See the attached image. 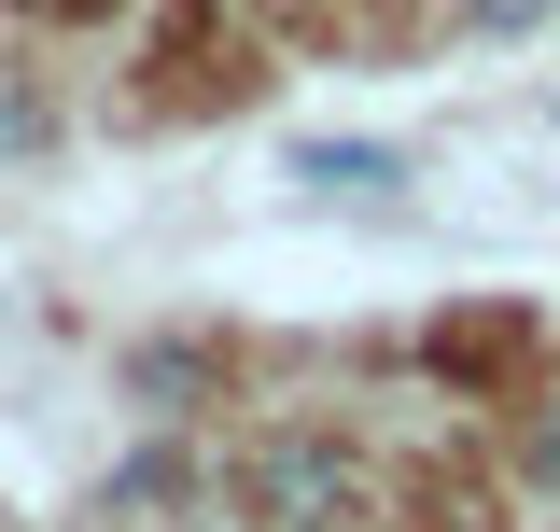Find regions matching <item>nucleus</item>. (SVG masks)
I'll return each instance as SVG.
<instances>
[{"instance_id":"nucleus-1","label":"nucleus","mask_w":560,"mask_h":532,"mask_svg":"<svg viewBox=\"0 0 560 532\" xmlns=\"http://www.w3.org/2000/svg\"><path fill=\"white\" fill-rule=\"evenodd\" d=\"M253 505H267L280 532H337L350 519V463L323 449V435H280L267 463H253Z\"/></svg>"},{"instance_id":"nucleus-2","label":"nucleus","mask_w":560,"mask_h":532,"mask_svg":"<svg viewBox=\"0 0 560 532\" xmlns=\"http://www.w3.org/2000/svg\"><path fill=\"white\" fill-rule=\"evenodd\" d=\"M308 183H350V197H378V183H393V154H378V140H323V154H308Z\"/></svg>"},{"instance_id":"nucleus-3","label":"nucleus","mask_w":560,"mask_h":532,"mask_svg":"<svg viewBox=\"0 0 560 532\" xmlns=\"http://www.w3.org/2000/svg\"><path fill=\"white\" fill-rule=\"evenodd\" d=\"M0 154H43V99H14V84H0Z\"/></svg>"},{"instance_id":"nucleus-4","label":"nucleus","mask_w":560,"mask_h":532,"mask_svg":"<svg viewBox=\"0 0 560 532\" xmlns=\"http://www.w3.org/2000/svg\"><path fill=\"white\" fill-rule=\"evenodd\" d=\"M463 14H477V28H547L560 0H463Z\"/></svg>"},{"instance_id":"nucleus-5","label":"nucleus","mask_w":560,"mask_h":532,"mask_svg":"<svg viewBox=\"0 0 560 532\" xmlns=\"http://www.w3.org/2000/svg\"><path fill=\"white\" fill-rule=\"evenodd\" d=\"M533 476H560V420H547V435H533Z\"/></svg>"},{"instance_id":"nucleus-6","label":"nucleus","mask_w":560,"mask_h":532,"mask_svg":"<svg viewBox=\"0 0 560 532\" xmlns=\"http://www.w3.org/2000/svg\"><path fill=\"white\" fill-rule=\"evenodd\" d=\"M0 532H14V519H0Z\"/></svg>"}]
</instances>
